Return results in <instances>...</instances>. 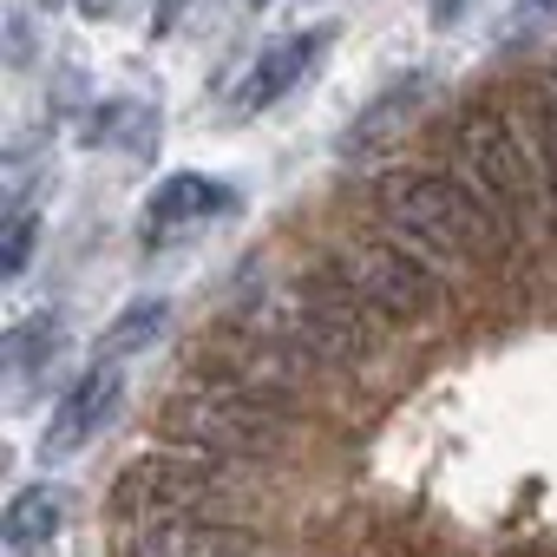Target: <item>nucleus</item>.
I'll use <instances>...</instances> for the list:
<instances>
[{"instance_id":"nucleus-1","label":"nucleus","mask_w":557,"mask_h":557,"mask_svg":"<svg viewBox=\"0 0 557 557\" xmlns=\"http://www.w3.org/2000/svg\"><path fill=\"white\" fill-rule=\"evenodd\" d=\"M368 197H374L381 223L426 256H446V262H505L511 256V236L492 216V203L446 171H420V164L381 171L368 184Z\"/></svg>"},{"instance_id":"nucleus-2","label":"nucleus","mask_w":557,"mask_h":557,"mask_svg":"<svg viewBox=\"0 0 557 557\" xmlns=\"http://www.w3.org/2000/svg\"><path fill=\"white\" fill-rule=\"evenodd\" d=\"M453 145H459V158H466V171H472L466 184L492 203V216L505 223L511 249H518V243H524V249H544V230H550L557 197H550L544 158H531V145L511 132V119H505L498 106H466L459 125H453Z\"/></svg>"},{"instance_id":"nucleus-3","label":"nucleus","mask_w":557,"mask_h":557,"mask_svg":"<svg viewBox=\"0 0 557 557\" xmlns=\"http://www.w3.org/2000/svg\"><path fill=\"white\" fill-rule=\"evenodd\" d=\"M158 433L171 446H190V453H210V459H262V453H283L289 413L262 394H249V387L203 381L197 394L164 400Z\"/></svg>"},{"instance_id":"nucleus-4","label":"nucleus","mask_w":557,"mask_h":557,"mask_svg":"<svg viewBox=\"0 0 557 557\" xmlns=\"http://www.w3.org/2000/svg\"><path fill=\"white\" fill-rule=\"evenodd\" d=\"M426 249H413V243H400V249H387V243H342V249H329L322 256V275H335V283L355 296V302H368L374 315H394V322H440L453 302H446V283L433 275V262H420Z\"/></svg>"},{"instance_id":"nucleus-5","label":"nucleus","mask_w":557,"mask_h":557,"mask_svg":"<svg viewBox=\"0 0 557 557\" xmlns=\"http://www.w3.org/2000/svg\"><path fill=\"white\" fill-rule=\"evenodd\" d=\"M361 315H368V302H355L335 275H322V289H315V283L283 289V296L256 315V329H262L269 342L296 348L302 361H361V355L374 348Z\"/></svg>"},{"instance_id":"nucleus-6","label":"nucleus","mask_w":557,"mask_h":557,"mask_svg":"<svg viewBox=\"0 0 557 557\" xmlns=\"http://www.w3.org/2000/svg\"><path fill=\"white\" fill-rule=\"evenodd\" d=\"M223 498V472L210 453H151V459H132L112 485V511L125 524L138 518H171V511H203Z\"/></svg>"},{"instance_id":"nucleus-7","label":"nucleus","mask_w":557,"mask_h":557,"mask_svg":"<svg viewBox=\"0 0 557 557\" xmlns=\"http://www.w3.org/2000/svg\"><path fill=\"white\" fill-rule=\"evenodd\" d=\"M119 400H125V374H119V361L99 355V361L60 394V407H53V420H47V433H40V459L60 466V459H73L79 446H92V440L112 426Z\"/></svg>"},{"instance_id":"nucleus-8","label":"nucleus","mask_w":557,"mask_h":557,"mask_svg":"<svg viewBox=\"0 0 557 557\" xmlns=\"http://www.w3.org/2000/svg\"><path fill=\"white\" fill-rule=\"evenodd\" d=\"M125 557H256V537L203 511H171V518H138L125 531Z\"/></svg>"},{"instance_id":"nucleus-9","label":"nucleus","mask_w":557,"mask_h":557,"mask_svg":"<svg viewBox=\"0 0 557 557\" xmlns=\"http://www.w3.org/2000/svg\"><path fill=\"white\" fill-rule=\"evenodd\" d=\"M342 40V27L335 21H322V27H309V34H289V40H275V47H262L256 53V66H249V79L236 86V112H269L275 99H283L329 47Z\"/></svg>"},{"instance_id":"nucleus-10","label":"nucleus","mask_w":557,"mask_h":557,"mask_svg":"<svg viewBox=\"0 0 557 557\" xmlns=\"http://www.w3.org/2000/svg\"><path fill=\"white\" fill-rule=\"evenodd\" d=\"M236 210V190L203 177V171H171L151 197H145V236H177V230H197L210 216H230Z\"/></svg>"},{"instance_id":"nucleus-11","label":"nucleus","mask_w":557,"mask_h":557,"mask_svg":"<svg viewBox=\"0 0 557 557\" xmlns=\"http://www.w3.org/2000/svg\"><path fill=\"white\" fill-rule=\"evenodd\" d=\"M66 518H73V492L66 485H21L8 498V511H0V544H8L14 557H40V550H53Z\"/></svg>"},{"instance_id":"nucleus-12","label":"nucleus","mask_w":557,"mask_h":557,"mask_svg":"<svg viewBox=\"0 0 557 557\" xmlns=\"http://www.w3.org/2000/svg\"><path fill=\"white\" fill-rule=\"evenodd\" d=\"M420 99H426V79H400V86H387L348 132H342V158H361V151H381L413 112H420Z\"/></svg>"},{"instance_id":"nucleus-13","label":"nucleus","mask_w":557,"mask_h":557,"mask_svg":"<svg viewBox=\"0 0 557 557\" xmlns=\"http://www.w3.org/2000/svg\"><path fill=\"white\" fill-rule=\"evenodd\" d=\"M164 322H171V302H164V296H138V302H125V309L106 322L99 355H106V361H125V355L151 348V342L164 335Z\"/></svg>"},{"instance_id":"nucleus-14","label":"nucleus","mask_w":557,"mask_h":557,"mask_svg":"<svg viewBox=\"0 0 557 557\" xmlns=\"http://www.w3.org/2000/svg\"><path fill=\"white\" fill-rule=\"evenodd\" d=\"M158 112L151 106H138V99H106L99 112H92V125H86V145H125V151H151L158 145Z\"/></svg>"},{"instance_id":"nucleus-15","label":"nucleus","mask_w":557,"mask_h":557,"mask_svg":"<svg viewBox=\"0 0 557 557\" xmlns=\"http://www.w3.org/2000/svg\"><path fill=\"white\" fill-rule=\"evenodd\" d=\"M60 342H66V322H60V315H27V322H14V329H8L0 355H8V368H14V374H27V368H40L47 355H60Z\"/></svg>"},{"instance_id":"nucleus-16","label":"nucleus","mask_w":557,"mask_h":557,"mask_svg":"<svg viewBox=\"0 0 557 557\" xmlns=\"http://www.w3.org/2000/svg\"><path fill=\"white\" fill-rule=\"evenodd\" d=\"M34 236H40V216L34 210H14V223H8V236H0V275H27V262H34Z\"/></svg>"},{"instance_id":"nucleus-17","label":"nucleus","mask_w":557,"mask_h":557,"mask_svg":"<svg viewBox=\"0 0 557 557\" xmlns=\"http://www.w3.org/2000/svg\"><path fill=\"white\" fill-rule=\"evenodd\" d=\"M34 60V27L27 14H8V66H27Z\"/></svg>"},{"instance_id":"nucleus-18","label":"nucleus","mask_w":557,"mask_h":557,"mask_svg":"<svg viewBox=\"0 0 557 557\" xmlns=\"http://www.w3.org/2000/svg\"><path fill=\"white\" fill-rule=\"evenodd\" d=\"M537 151H544V171H550V197H557V92H550V106H544V138H537Z\"/></svg>"},{"instance_id":"nucleus-19","label":"nucleus","mask_w":557,"mask_h":557,"mask_svg":"<svg viewBox=\"0 0 557 557\" xmlns=\"http://www.w3.org/2000/svg\"><path fill=\"white\" fill-rule=\"evenodd\" d=\"M190 8H197V0H158V8H151V40H164V34H171Z\"/></svg>"},{"instance_id":"nucleus-20","label":"nucleus","mask_w":557,"mask_h":557,"mask_svg":"<svg viewBox=\"0 0 557 557\" xmlns=\"http://www.w3.org/2000/svg\"><path fill=\"white\" fill-rule=\"evenodd\" d=\"M466 8H472V0H433L426 21H433V27H459V21H466Z\"/></svg>"},{"instance_id":"nucleus-21","label":"nucleus","mask_w":557,"mask_h":557,"mask_svg":"<svg viewBox=\"0 0 557 557\" xmlns=\"http://www.w3.org/2000/svg\"><path fill=\"white\" fill-rule=\"evenodd\" d=\"M79 14H86V21H112V14H119V0H79Z\"/></svg>"},{"instance_id":"nucleus-22","label":"nucleus","mask_w":557,"mask_h":557,"mask_svg":"<svg viewBox=\"0 0 557 557\" xmlns=\"http://www.w3.org/2000/svg\"><path fill=\"white\" fill-rule=\"evenodd\" d=\"M60 8H66V0H40V14H60Z\"/></svg>"},{"instance_id":"nucleus-23","label":"nucleus","mask_w":557,"mask_h":557,"mask_svg":"<svg viewBox=\"0 0 557 557\" xmlns=\"http://www.w3.org/2000/svg\"><path fill=\"white\" fill-rule=\"evenodd\" d=\"M531 8H557V0H531Z\"/></svg>"},{"instance_id":"nucleus-24","label":"nucleus","mask_w":557,"mask_h":557,"mask_svg":"<svg viewBox=\"0 0 557 557\" xmlns=\"http://www.w3.org/2000/svg\"><path fill=\"white\" fill-rule=\"evenodd\" d=\"M243 8H269V0H243Z\"/></svg>"}]
</instances>
